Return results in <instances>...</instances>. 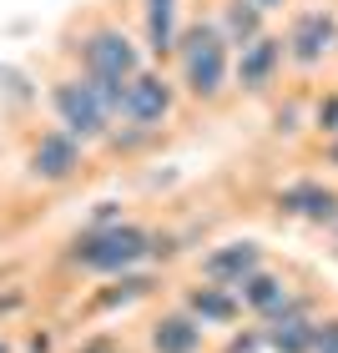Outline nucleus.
I'll return each instance as SVG.
<instances>
[{"label": "nucleus", "mask_w": 338, "mask_h": 353, "mask_svg": "<svg viewBox=\"0 0 338 353\" xmlns=\"http://www.w3.org/2000/svg\"><path fill=\"white\" fill-rule=\"evenodd\" d=\"M313 328H318V323H308V318H303V308L293 303L288 313L272 318V328L263 333V339H268L272 353H313Z\"/></svg>", "instance_id": "nucleus-10"}, {"label": "nucleus", "mask_w": 338, "mask_h": 353, "mask_svg": "<svg viewBox=\"0 0 338 353\" xmlns=\"http://www.w3.org/2000/svg\"><path fill=\"white\" fill-rule=\"evenodd\" d=\"M76 162H81V147H76V137H66V132H46L36 141V152H30V172L46 176V182H66L76 172Z\"/></svg>", "instance_id": "nucleus-7"}, {"label": "nucleus", "mask_w": 338, "mask_h": 353, "mask_svg": "<svg viewBox=\"0 0 338 353\" xmlns=\"http://www.w3.org/2000/svg\"><path fill=\"white\" fill-rule=\"evenodd\" d=\"M172 111V86L162 81V76H152V71H137L132 81H126V91H121V117L126 121H162Z\"/></svg>", "instance_id": "nucleus-5"}, {"label": "nucleus", "mask_w": 338, "mask_h": 353, "mask_svg": "<svg viewBox=\"0 0 338 353\" xmlns=\"http://www.w3.org/2000/svg\"><path fill=\"white\" fill-rule=\"evenodd\" d=\"M152 252V237L141 228H126V222H101L86 237H76L71 258L91 268V272H126L132 263H141Z\"/></svg>", "instance_id": "nucleus-1"}, {"label": "nucleus", "mask_w": 338, "mask_h": 353, "mask_svg": "<svg viewBox=\"0 0 338 353\" xmlns=\"http://www.w3.org/2000/svg\"><path fill=\"white\" fill-rule=\"evenodd\" d=\"M81 353H121V348H117V343H106V339H96V343H86Z\"/></svg>", "instance_id": "nucleus-19"}, {"label": "nucleus", "mask_w": 338, "mask_h": 353, "mask_svg": "<svg viewBox=\"0 0 338 353\" xmlns=\"http://www.w3.org/2000/svg\"><path fill=\"white\" fill-rule=\"evenodd\" d=\"M228 353H252V339H237V343H232Z\"/></svg>", "instance_id": "nucleus-20"}, {"label": "nucleus", "mask_w": 338, "mask_h": 353, "mask_svg": "<svg viewBox=\"0 0 338 353\" xmlns=\"http://www.w3.org/2000/svg\"><path fill=\"white\" fill-rule=\"evenodd\" d=\"M228 36L237 46H252L263 36V6H257V0H232L228 6Z\"/></svg>", "instance_id": "nucleus-16"}, {"label": "nucleus", "mask_w": 338, "mask_h": 353, "mask_svg": "<svg viewBox=\"0 0 338 353\" xmlns=\"http://www.w3.org/2000/svg\"><path fill=\"white\" fill-rule=\"evenodd\" d=\"M338 36V21L328 10H308V15H298L293 21V36H288V56L298 61V66H313V61H324L328 56V46Z\"/></svg>", "instance_id": "nucleus-6"}, {"label": "nucleus", "mask_w": 338, "mask_h": 353, "mask_svg": "<svg viewBox=\"0 0 338 353\" xmlns=\"http://www.w3.org/2000/svg\"><path fill=\"white\" fill-rule=\"evenodd\" d=\"M51 106H56L61 126H66V137H81V141L101 137V132H106V121H111V111L96 101V91H91L86 81H56Z\"/></svg>", "instance_id": "nucleus-4"}, {"label": "nucleus", "mask_w": 338, "mask_h": 353, "mask_svg": "<svg viewBox=\"0 0 338 353\" xmlns=\"http://www.w3.org/2000/svg\"><path fill=\"white\" fill-rule=\"evenodd\" d=\"M137 71H141L137 46L126 41L121 30H96V36L86 41V81H96V86H126Z\"/></svg>", "instance_id": "nucleus-3"}, {"label": "nucleus", "mask_w": 338, "mask_h": 353, "mask_svg": "<svg viewBox=\"0 0 338 353\" xmlns=\"http://www.w3.org/2000/svg\"><path fill=\"white\" fill-rule=\"evenodd\" d=\"M257 6H278V0H257Z\"/></svg>", "instance_id": "nucleus-22"}, {"label": "nucleus", "mask_w": 338, "mask_h": 353, "mask_svg": "<svg viewBox=\"0 0 338 353\" xmlns=\"http://www.w3.org/2000/svg\"><path fill=\"white\" fill-rule=\"evenodd\" d=\"M182 76L192 96H217L228 81V41L217 26H192L182 36Z\"/></svg>", "instance_id": "nucleus-2"}, {"label": "nucleus", "mask_w": 338, "mask_h": 353, "mask_svg": "<svg viewBox=\"0 0 338 353\" xmlns=\"http://www.w3.org/2000/svg\"><path fill=\"white\" fill-rule=\"evenodd\" d=\"M187 308L202 318V323H232L237 318V298H228L222 288H192Z\"/></svg>", "instance_id": "nucleus-15"}, {"label": "nucleus", "mask_w": 338, "mask_h": 353, "mask_svg": "<svg viewBox=\"0 0 338 353\" xmlns=\"http://www.w3.org/2000/svg\"><path fill=\"white\" fill-rule=\"evenodd\" d=\"M318 126H324V132H338V96L318 106Z\"/></svg>", "instance_id": "nucleus-18"}, {"label": "nucleus", "mask_w": 338, "mask_h": 353, "mask_svg": "<svg viewBox=\"0 0 338 353\" xmlns=\"http://www.w3.org/2000/svg\"><path fill=\"white\" fill-rule=\"evenodd\" d=\"M333 243H338V228H333Z\"/></svg>", "instance_id": "nucleus-24"}, {"label": "nucleus", "mask_w": 338, "mask_h": 353, "mask_svg": "<svg viewBox=\"0 0 338 353\" xmlns=\"http://www.w3.org/2000/svg\"><path fill=\"white\" fill-rule=\"evenodd\" d=\"M197 343H202V323L187 318V313H172V318H162V323L152 328V348L157 353H197Z\"/></svg>", "instance_id": "nucleus-13"}, {"label": "nucleus", "mask_w": 338, "mask_h": 353, "mask_svg": "<svg viewBox=\"0 0 338 353\" xmlns=\"http://www.w3.org/2000/svg\"><path fill=\"white\" fill-rule=\"evenodd\" d=\"M313 353H338V318L313 328Z\"/></svg>", "instance_id": "nucleus-17"}, {"label": "nucleus", "mask_w": 338, "mask_h": 353, "mask_svg": "<svg viewBox=\"0 0 338 353\" xmlns=\"http://www.w3.org/2000/svg\"><path fill=\"white\" fill-rule=\"evenodd\" d=\"M278 61H283V41H272V36H257L252 46H243V61H237V81H243L248 91L268 86V76L278 71Z\"/></svg>", "instance_id": "nucleus-11"}, {"label": "nucleus", "mask_w": 338, "mask_h": 353, "mask_svg": "<svg viewBox=\"0 0 338 353\" xmlns=\"http://www.w3.org/2000/svg\"><path fill=\"white\" fill-rule=\"evenodd\" d=\"M263 268V258H257V248L252 243H228V248H217V252H207V263H202V272L212 283H243V278H252V272Z\"/></svg>", "instance_id": "nucleus-9"}, {"label": "nucleus", "mask_w": 338, "mask_h": 353, "mask_svg": "<svg viewBox=\"0 0 338 353\" xmlns=\"http://www.w3.org/2000/svg\"><path fill=\"white\" fill-rule=\"evenodd\" d=\"M278 207L293 217H308V222H328V217H338V192L324 182H293L278 192Z\"/></svg>", "instance_id": "nucleus-8"}, {"label": "nucleus", "mask_w": 338, "mask_h": 353, "mask_svg": "<svg viewBox=\"0 0 338 353\" xmlns=\"http://www.w3.org/2000/svg\"><path fill=\"white\" fill-rule=\"evenodd\" d=\"M237 288H243V303H248L252 313H268V318H278V313H288V308H293V298H288L283 278H272V272H263V268H257L252 278H243Z\"/></svg>", "instance_id": "nucleus-12"}, {"label": "nucleus", "mask_w": 338, "mask_h": 353, "mask_svg": "<svg viewBox=\"0 0 338 353\" xmlns=\"http://www.w3.org/2000/svg\"><path fill=\"white\" fill-rule=\"evenodd\" d=\"M0 353H10V348H6V339H0Z\"/></svg>", "instance_id": "nucleus-23"}, {"label": "nucleus", "mask_w": 338, "mask_h": 353, "mask_svg": "<svg viewBox=\"0 0 338 353\" xmlns=\"http://www.w3.org/2000/svg\"><path fill=\"white\" fill-rule=\"evenodd\" d=\"M328 162H333V167H338V141H333V147H328Z\"/></svg>", "instance_id": "nucleus-21"}, {"label": "nucleus", "mask_w": 338, "mask_h": 353, "mask_svg": "<svg viewBox=\"0 0 338 353\" xmlns=\"http://www.w3.org/2000/svg\"><path fill=\"white\" fill-rule=\"evenodd\" d=\"M147 46L157 56L177 51V0H147Z\"/></svg>", "instance_id": "nucleus-14"}]
</instances>
